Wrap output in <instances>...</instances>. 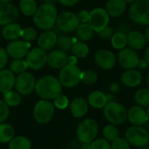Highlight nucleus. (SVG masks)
I'll return each mask as SVG.
<instances>
[{
	"instance_id": "obj_1",
	"label": "nucleus",
	"mask_w": 149,
	"mask_h": 149,
	"mask_svg": "<svg viewBox=\"0 0 149 149\" xmlns=\"http://www.w3.org/2000/svg\"><path fill=\"white\" fill-rule=\"evenodd\" d=\"M35 91L42 100H55L62 94V84L58 79L53 76H44L36 82Z\"/></svg>"
},
{
	"instance_id": "obj_2",
	"label": "nucleus",
	"mask_w": 149,
	"mask_h": 149,
	"mask_svg": "<svg viewBox=\"0 0 149 149\" xmlns=\"http://www.w3.org/2000/svg\"><path fill=\"white\" fill-rule=\"evenodd\" d=\"M57 17L58 12L54 4L44 3L38 8L34 14L33 22L38 28L48 31L55 25Z\"/></svg>"
},
{
	"instance_id": "obj_3",
	"label": "nucleus",
	"mask_w": 149,
	"mask_h": 149,
	"mask_svg": "<svg viewBox=\"0 0 149 149\" xmlns=\"http://www.w3.org/2000/svg\"><path fill=\"white\" fill-rule=\"evenodd\" d=\"M130 19L141 25H149V0H135L129 9Z\"/></svg>"
},
{
	"instance_id": "obj_4",
	"label": "nucleus",
	"mask_w": 149,
	"mask_h": 149,
	"mask_svg": "<svg viewBox=\"0 0 149 149\" xmlns=\"http://www.w3.org/2000/svg\"><path fill=\"white\" fill-rule=\"evenodd\" d=\"M77 138L83 144L91 143L98 134V124L93 119L82 120L77 128Z\"/></svg>"
},
{
	"instance_id": "obj_5",
	"label": "nucleus",
	"mask_w": 149,
	"mask_h": 149,
	"mask_svg": "<svg viewBox=\"0 0 149 149\" xmlns=\"http://www.w3.org/2000/svg\"><path fill=\"white\" fill-rule=\"evenodd\" d=\"M105 118L112 124H121L127 119V112L126 108L120 103L115 101L108 102L104 107Z\"/></svg>"
},
{
	"instance_id": "obj_6",
	"label": "nucleus",
	"mask_w": 149,
	"mask_h": 149,
	"mask_svg": "<svg viewBox=\"0 0 149 149\" xmlns=\"http://www.w3.org/2000/svg\"><path fill=\"white\" fill-rule=\"evenodd\" d=\"M82 71L76 65H66L64 66L58 75V79L62 86L65 87H73L81 80Z\"/></svg>"
},
{
	"instance_id": "obj_7",
	"label": "nucleus",
	"mask_w": 149,
	"mask_h": 149,
	"mask_svg": "<svg viewBox=\"0 0 149 149\" xmlns=\"http://www.w3.org/2000/svg\"><path fill=\"white\" fill-rule=\"evenodd\" d=\"M54 114V105L46 100H39L34 107L33 116L35 120L39 124L50 122Z\"/></svg>"
},
{
	"instance_id": "obj_8",
	"label": "nucleus",
	"mask_w": 149,
	"mask_h": 149,
	"mask_svg": "<svg viewBox=\"0 0 149 149\" xmlns=\"http://www.w3.org/2000/svg\"><path fill=\"white\" fill-rule=\"evenodd\" d=\"M126 140L134 147L144 148L149 142V134L140 126L131 127L126 132Z\"/></svg>"
},
{
	"instance_id": "obj_9",
	"label": "nucleus",
	"mask_w": 149,
	"mask_h": 149,
	"mask_svg": "<svg viewBox=\"0 0 149 149\" xmlns=\"http://www.w3.org/2000/svg\"><path fill=\"white\" fill-rule=\"evenodd\" d=\"M110 16L104 8H95L90 12V19L88 24L93 31L99 33L104 28L108 26Z\"/></svg>"
},
{
	"instance_id": "obj_10",
	"label": "nucleus",
	"mask_w": 149,
	"mask_h": 149,
	"mask_svg": "<svg viewBox=\"0 0 149 149\" xmlns=\"http://www.w3.org/2000/svg\"><path fill=\"white\" fill-rule=\"evenodd\" d=\"M79 20L78 16L71 11H64L58 15L56 24L63 32H72L79 27Z\"/></svg>"
},
{
	"instance_id": "obj_11",
	"label": "nucleus",
	"mask_w": 149,
	"mask_h": 149,
	"mask_svg": "<svg viewBox=\"0 0 149 149\" xmlns=\"http://www.w3.org/2000/svg\"><path fill=\"white\" fill-rule=\"evenodd\" d=\"M36 86V80L34 76L28 72H24L17 75L15 81V87L19 94L29 95L31 94Z\"/></svg>"
},
{
	"instance_id": "obj_12",
	"label": "nucleus",
	"mask_w": 149,
	"mask_h": 149,
	"mask_svg": "<svg viewBox=\"0 0 149 149\" xmlns=\"http://www.w3.org/2000/svg\"><path fill=\"white\" fill-rule=\"evenodd\" d=\"M118 61L122 68L127 70H132L138 66L140 58L135 50L130 47H125L119 52Z\"/></svg>"
},
{
	"instance_id": "obj_13",
	"label": "nucleus",
	"mask_w": 149,
	"mask_h": 149,
	"mask_svg": "<svg viewBox=\"0 0 149 149\" xmlns=\"http://www.w3.org/2000/svg\"><path fill=\"white\" fill-rule=\"evenodd\" d=\"M31 48V44L24 40H14L10 41L6 46V52L8 56L19 59L27 55Z\"/></svg>"
},
{
	"instance_id": "obj_14",
	"label": "nucleus",
	"mask_w": 149,
	"mask_h": 149,
	"mask_svg": "<svg viewBox=\"0 0 149 149\" xmlns=\"http://www.w3.org/2000/svg\"><path fill=\"white\" fill-rule=\"evenodd\" d=\"M25 60L30 68L33 70H38L47 64V54L39 47L33 48L27 53Z\"/></svg>"
},
{
	"instance_id": "obj_15",
	"label": "nucleus",
	"mask_w": 149,
	"mask_h": 149,
	"mask_svg": "<svg viewBox=\"0 0 149 149\" xmlns=\"http://www.w3.org/2000/svg\"><path fill=\"white\" fill-rule=\"evenodd\" d=\"M19 15L17 7L11 3H0V25L13 23Z\"/></svg>"
},
{
	"instance_id": "obj_16",
	"label": "nucleus",
	"mask_w": 149,
	"mask_h": 149,
	"mask_svg": "<svg viewBox=\"0 0 149 149\" xmlns=\"http://www.w3.org/2000/svg\"><path fill=\"white\" fill-rule=\"evenodd\" d=\"M94 60L97 65L104 70L112 69L116 64L115 55L109 50H100L94 55Z\"/></svg>"
},
{
	"instance_id": "obj_17",
	"label": "nucleus",
	"mask_w": 149,
	"mask_h": 149,
	"mask_svg": "<svg viewBox=\"0 0 149 149\" xmlns=\"http://www.w3.org/2000/svg\"><path fill=\"white\" fill-rule=\"evenodd\" d=\"M47 64L52 68L62 69L68 64V56L65 52L54 50L47 55Z\"/></svg>"
},
{
	"instance_id": "obj_18",
	"label": "nucleus",
	"mask_w": 149,
	"mask_h": 149,
	"mask_svg": "<svg viewBox=\"0 0 149 149\" xmlns=\"http://www.w3.org/2000/svg\"><path fill=\"white\" fill-rule=\"evenodd\" d=\"M127 118L134 126H141L148 121L147 112L141 106H134L131 107L127 113Z\"/></svg>"
},
{
	"instance_id": "obj_19",
	"label": "nucleus",
	"mask_w": 149,
	"mask_h": 149,
	"mask_svg": "<svg viewBox=\"0 0 149 149\" xmlns=\"http://www.w3.org/2000/svg\"><path fill=\"white\" fill-rule=\"evenodd\" d=\"M57 34L51 31H45L38 38V47L42 50H44L45 52L46 51H50L52 50L57 43Z\"/></svg>"
},
{
	"instance_id": "obj_20",
	"label": "nucleus",
	"mask_w": 149,
	"mask_h": 149,
	"mask_svg": "<svg viewBox=\"0 0 149 149\" xmlns=\"http://www.w3.org/2000/svg\"><path fill=\"white\" fill-rule=\"evenodd\" d=\"M15 76L10 70L3 69L0 71V93H5L11 91L15 86Z\"/></svg>"
},
{
	"instance_id": "obj_21",
	"label": "nucleus",
	"mask_w": 149,
	"mask_h": 149,
	"mask_svg": "<svg viewBox=\"0 0 149 149\" xmlns=\"http://www.w3.org/2000/svg\"><path fill=\"white\" fill-rule=\"evenodd\" d=\"M127 3L125 0H108L106 4V10L109 16L117 17L125 13Z\"/></svg>"
},
{
	"instance_id": "obj_22",
	"label": "nucleus",
	"mask_w": 149,
	"mask_h": 149,
	"mask_svg": "<svg viewBox=\"0 0 149 149\" xmlns=\"http://www.w3.org/2000/svg\"><path fill=\"white\" fill-rule=\"evenodd\" d=\"M127 38L128 46L134 50L142 49L147 43V39H146L145 35L140 31H130L127 34Z\"/></svg>"
},
{
	"instance_id": "obj_23",
	"label": "nucleus",
	"mask_w": 149,
	"mask_h": 149,
	"mask_svg": "<svg viewBox=\"0 0 149 149\" xmlns=\"http://www.w3.org/2000/svg\"><path fill=\"white\" fill-rule=\"evenodd\" d=\"M21 32H22L21 26L14 22L3 25L2 29V35L3 38L9 41L17 40V38L21 37Z\"/></svg>"
},
{
	"instance_id": "obj_24",
	"label": "nucleus",
	"mask_w": 149,
	"mask_h": 149,
	"mask_svg": "<svg viewBox=\"0 0 149 149\" xmlns=\"http://www.w3.org/2000/svg\"><path fill=\"white\" fill-rule=\"evenodd\" d=\"M142 80V76L140 72L136 70H127L124 72L121 75L122 83L128 87H134L141 84Z\"/></svg>"
},
{
	"instance_id": "obj_25",
	"label": "nucleus",
	"mask_w": 149,
	"mask_h": 149,
	"mask_svg": "<svg viewBox=\"0 0 149 149\" xmlns=\"http://www.w3.org/2000/svg\"><path fill=\"white\" fill-rule=\"evenodd\" d=\"M111 100L109 99V96L106 95L105 93L100 91H93L88 96L89 104L93 107L97 108V109L105 107V106Z\"/></svg>"
},
{
	"instance_id": "obj_26",
	"label": "nucleus",
	"mask_w": 149,
	"mask_h": 149,
	"mask_svg": "<svg viewBox=\"0 0 149 149\" xmlns=\"http://www.w3.org/2000/svg\"><path fill=\"white\" fill-rule=\"evenodd\" d=\"M70 110L74 117L76 118L83 117L86 114L88 111L87 102L82 98H76L72 101L70 105Z\"/></svg>"
},
{
	"instance_id": "obj_27",
	"label": "nucleus",
	"mask_w": 149,
	"mask_h": 149,
	"mask_svg": "<svg viewBox=\"0 0 149 149\" xmlns=\"http://www.w3.org/2000/svg\"><path fill=\"white\" fill-rule=\"evenodd\" d=\"M15 135V130L10 124H0V143H8L12 141Z\"/></svg>"
},
{
	"instance_id": "obj_28",
	"label": "nucleus",
	"mask_w": 149,
	"mask_h": 149,
	"mask_svg": "<svg viewBox=\"0 0 149 149\" xmlns=\"http://www.w3.org/2000/svg\"><path fill=\"white\" fill-rule=\"evenodd\" d=\"M20 11L25 16H32L38 10L35 0H21L19 3Z\"/></svg>"
},
{
	"instance_id": "obj_29",
	"label": "nucleus",
	"mask_w": 149,
	"mask_h": 149,
	"mask_svg": "<svg viewBox=\"0 0 149 149\" xmlns=\"http://www.w3.org/2000/svg\"><path fill=\"white\" fill-rule=\"evenodd\" d=\"M127 34L121 32V31H117L115 32L113 37L111 38V44L113 48L117 50H122L126 47L127 45Z\"/></svg>"
},
{
	"instance_id": "obj_30",
	"label": "nucleus",
	"mask_w": 149,
	"mask_h": 149,
	"mask_svg": "<svg viewBox=\"0 0 149 149\" xmlns=\"http://www.w3.org/2000/svg\"><path fill=\"white\" fill-rule=\"evenodd\" d=\"M76 31L78 38L82 41H88L93 36V30L88 23L80 24Z\"/></svg>"
},
{
	"instance_id": "obj_31",
	"label": "nucleus",
	"mask_w": 149,
	"mask_h": 149,
	"mask_svg": "<svg viewBox=\"0 0 149 149\" xmlns=\"http://www.w3.org/2000/svg\"><path fill=\"white\" fill-rule=\"evenodd\" d=\"M10 149H31V143L30 140L24 136L14 137L9 145Z\"/></svg>"
},
{
	"instance_id": "obj_32",
	"label": "nucleus",
	"mask_w": 149,
	"mask_h": 149,
	"mask_svg": "<svg viewBox=\"0 0 149 149\" xmlns=\"http://www.w3.org/2000/svg\"><path fill=\"white\" fill-rule=\"evenodd\" d=\"M72 52L74 56H76L78 58H86L89 53V48L87 45L84 42H75L72 45Z\"/></svg>"
},
{
	"instance_id": "obj_33",
	"label": "nucleus",
	"mask_w": 149,
	"mask_h": 149,
	"mask_svg": "<svg viewBox=\"0 0 149 149\" xmlns=\"http://www.w3.org/2000/svg\"><path fill=\"white\" fill-rule=\"evenodd\" d=\"M134 100L141 107H149V88H142L137 91Z\"/></svg>"
},
{
	"instance_id": "obj_34",
	"label": "nucleus",
	"mask_w": 149,
	"mask_h": 149,
	"mask_svg": "<svg viewBox=\"0 0 149 149\" xmlns=\"http://www.w3.org/2000/svg\"><path fill=\"white\" fill-rule=\"evenodd\" d=\"M3 100L9 107H17L21 103V96L17 92L10 91L3 93Z\"/></svg>"
},
{
	"instance_id": "obj_35",
	"label": "nucleus",
	"mask_w": 149,
	"mask_h": 149,
	"mask_svg": "<svg viewBox=\"0 0 149 149\" xmlns=\"http://www.w3.org/2000/svg\"><path fill=\"white\" fill-rule=\"evenodd\" d=\"M72 45H73L72 39L67 35H60L57 38L56 45L58 46V50H61L63 52H67L71 50Z\"/></svg>"
},
{
	"instance_id": "obj_36",
	"label": "nucleus",
	"mask_w": 149,
	"mask_h": 149,
	"mask_svg": "<svg viewBox=\"0 0 149 149\" xmlns=\"http://www.w3.org/2000/svg\"><path fill=\"white\" fill-rule=\"evenodd\" d=\"M28 64L26 60H24L22 58L19 59H14L11 61L10 65V70L15 74H20L22 72H24L26 69L28 68Z\"/></svg>"
},
{
	"instance_id": "obj_37",
	"label": "nucleus",
	"mask_w": 149,
	"mask_h": 149,
	"mask_svg": "<svg viewBox=\"0 0 149 149\" xmlns=\"http://www.w3.org/2000/svg\"><path fill=\"white\" fill-rule=\"evenodd\" d=\"M103 135L108 141H113L119 138V131L113 125H107L103 129Z\"/></svg>"
},
{
	"instance_id": "obj_38",
	"label": "nucleus",
	"mask_w": 149,
	"mask_h": 149,
	"mask_svg": "<svg viewBox=\"0 0 149 149\" xmlns=\"http://www.w3.org/2000/svg\"><path fill=\"white\" fill-rule=\"evenodd\" d=\"M81 81L86 85H93L98 79V74L93 70H86L81 72Z\"/></svg>"
},
{
	"instance_id": "obj_39",
	"label": "nucleus",
	"mask_w": 149,
	"mask_h": 149,
	"mask_svg": "<svg viewBox=\"0 0 149 149\" xmlns=\"http://www.w3.org/2000/svg\"><path fill=\"white\" fill-rule=\"evenodd\" d=\"M21 38L24 41H32L37 38V31L34 28L31 27H25L22 29L21 32Z\"/></svg>"
},
{
	"instance_id": "obj_40",
	"label": "nucleus",
	"mask_w": 149,
	"mask_h": 149,
	"mask_svg": "<svg viewBox=\"0 0 149 149\" xmlns=\"http://www.w3.org/2000/svg\"><path fill=\"white\" fill-rule=\"evenodd\" d=\"M68 104H69V100L67 97L63 94H60L59 96H58L54 100V102H53L54 107L58 109H65L68 107Z\"/></svg>"
},
{
	"instance_id": "obj_41",
	"label": "nucleus",
	"mask_w": 149,
	"mask_h": 149,
	"mask_svg": "<svg viewBox=\"0 0 149 149\" xmlns=\"http://www.w3.org/2000/svg\"><path fill=\"white\" fill-rule=\"evenodd\" d=\"M10 114L9 106L4 102V100H0V124L5 121Z\"/></svg>"
},
{
	"instance_id": "obj_42",
	"label": "nucleus",
	"mask_w": 149,
	"mask_h": 149,
	"mask_svg": "<svg viewBox=\"0 0 149 149\" xmlns=\"http://www.w3.org/2000/svg\"><path fill=\"white\" fill-rule=\"evenodd\" d=\"M111 149H130L129 142L123 138H117L113 141Z\"/></svg>"
},
{
	"instance_id": "obj_43",
	"label": "nucleus",
	"mask_w": 149,
	"mask_h": 149,
	"mask_svg": "<svg viewBox=\"0 0 149 149\" xmlns=\"http://www.w3.org/2000/svg\"><path fill=\"white\" fill-rule=\"evenodd\" d=\"M92 149H111V146L106 139H98L92 143Z\"/></svg>"
},
{
	"instance_id": "obj_44",
	"label": "nucleus",
	"mask_w": 149,
	"mask_h": 149,
	"mask_svg": "<svg viewBox=\"0 0 149 149\" xmlns=\"http://www.w3.org/2000/svg\"><path fill=\"white\" fill-rule=\"evenodd\" d=\"M113 30L109 27V26H107L106 28H104L101 31L99 32V36L103 38V39H108V38H111L113 35Z\"/></svg>"
},
{
	"instance_id": "obj_45",
	"label": "nucleus",
	"mask_w": 149,
	"mask_h": 149,
	"mask_svg": "<svg viewBox=\"0 0 149 149\" xmlns=\"http://www.w3.org/2000/svg\"><path fill=\"white\" fill-rule=\"evenodd\" d=\"M8 61V54L6 50L0 47V71L3 69Z\"/></svg>"
},
{
	"instance_id": "obj_46",
	"label": "nucleus",
	"mask_w": 149,
	"mask_h": 149,
	"mask_svg": "<svg viewBox=\"0 0 149 149\" xmlns=\"http://www.w3.org/2000/svg\"><path fill=\"white\" fill-rule=\"evenodd\" d=\"M78 18L79 20L80 23L82 24H86V23H88L89 22V19H90V12H88L87 10H80L78 14Z\"/></svg>"
},
{
	"instance_id": "obj_47",
	"label": "nucleus",
	"mask_w": 149,
	"mask_h": 149,
	"mask_svg": "<svg viewBox=\"0 0 149 149\" xmlns=\"http://www.w3.org/2000/svg\"><path fill=\"white\" fill-rule=\"evenodd\" d=\"M79 0H58V2L59 3H61L64 6H73L76 3H79Z\"/></svg>"
},
{
	"instance_id": "obj_48",
	"label": "nucleus",
	"mask_w": 149,
	"mask_h": 149,
	"mask_svg": "<svg viewBox=\"0 0 149 149\" xmlns=\"http://www.w3.org/2000/svg\"><path fill=\"white\" fill-rule=\"evenodd\" d=\"M148 63L145 60V58L144 59H140V61H139V64H138V67L140 68V69H141V70H145V69H147L148 68Z\"/></svg>"
},
{
	"instance_id": "obj_49",
	"label": "nucleus",
	"mask_w": 149,
	"mask_h": 149,
	"mask_svg": "<svg viewBox=\"0 0 149 149\" xmlns=\"http://www.w3.org/2000/svg\"><path fill=\"white\" fill-rule=\"evenodd\" d=\"M78 61V58L74 55L68 56V65H76Z\"/></svg>"
},
{
	"instance_id": "obj_50",
	"label": "nucleus",
	"mask_w": 149,
	"mask_h": 149,
	"mask_svg": "<svg viewBox=\"0 0 149 149\" xmlns=\"http://www.w3.org/2000/svg\"><path fill=\"white\" fill-rule=\"evenodd\" d=\"M110 89H111V91H112V92H117V91L120 89V85H119V84H117V83H113V84H112V85H111Z\"/></svg>"
},
{
	"instance_id": "obj_51",
	"label": "nucleus",
	"mask_w": 149,
	"mask_h": 149,
	"mask_svg": "<svg viewBox=\"0 0 149 149\" xmlns=\"http://www.w3.org/2000/svg\"><path fill=\"white\" fill-rule=\"evenodd\" d=\"M145 60L148 63L149 65V46L147 48V50H146V52H145Z\"/></svg>"
},
{
	"instance_id": "obj_52",
	"label": "nucleus",
	"mask_w": 149,
	"mask_h": 149,
	"mask_svg": "<svg viewBox=\"0 0 149 149\" xmlns=\"http://www.w3.org/2000/svg\"><path fill=\"white\" fill-rule=\"evenodd\" d=\"M145 37H146L147 42H149V25L148 26L147 30H146V32H145Z\"/></svg>"
},
{
	"instance_id": "obj_53",
	"label": "nucleus",
	"mask_w": 149,
	"mask_h": 149,
	"mask_svg": "<svg viewBox=\"0 0 149 149\" xmlns=\"http://www.w3.org/2000/svg\"><path fill=\"white\" fill-rule=\"evenodd\" d=\"M82 149H92V144L88 143V144H83Z\"/></svg>"
},
{
	"instance_id": "obj_54",
	"label": "nucleus",
	"mask_w": 149,
	"mask_h": 149,
	"mask_svg": "<svg viewBox=\"0 0 149 149\" xmlns=\"http://www.w3.org/2000/svg\"><path fill=\"white\" fill-rule=\"evenodd\" d=\"M58 0H43V2L45 3H51V4H53L54 3H56Z\"/></svg>"
},
{
	"instance_id": "obj_55",
	"label": "nucleus",
	"mask_w": 149,
	"mask_h": 149,
	"mask_svg": "<svg viewBox=\"0 0 149 149\" xmlns=\"http://www.w3.org/2000/svg\"><path fill=\"white\" fill-rule=\"evenodd\" d=\"M11 0H0V3H10Z\"/></svg>"
},
{
	"instance_id": "obj_56",
	"label": "nucleus",
	"mask_w": 149,
	"mask_h": 149,
	"mask_svg": "<svg viewBox=\"0 0 149 149\" xmlns=\"http://www.w3.org/2000/svg\"><path fill=\"white\" fill-rule=\"evenodd\" d=\"M125 1H126L127 3H134L135 0H125Z\"/></svg>"
},
{
	"instance_id": "obj_57",
	"label": "nucleus",
	"mask_w": 149,
	"mask_h": 149,
	"mask_svg": "<svg viewBox=\"0 0 149 149\" xmlns=\"http://www.w3.org/2000/svg\"><path fill=\"white\" fill-rule=\"evenodd\" d=\"M146 112H147V114H148V120H149V107H148V109H147V111H146Z\"/></svg>"
},
{
	"instance_id": "obj_58",
	"label": "nucleus",
	"mask_w": 149,
	"mask_h": 149,
	"mask_svg": "<svg viewBox=\"0 0 149 149\" xmlns=\"http://www.w3.org/2000/svg\"><path fill=\"white\" fill-rule=\"evenodd\" d=\"M148 86H149V72H148Z\"/></svg>"
},
{
	"instance_id": "obj_59",
	"label": "nucleus",
	"mask_w": 149,
	"mask_h": 149,
	"mask_svg": "<svg viewBox=\"0 0 149 149\" xmlns=\"http://www.w3.org/2000/svg\"><path fill=\"white\" fill-rule=\"evenodd\" d=\"M141 149H149V147H146V148H142Z\"/></svg>"
}]
</instances>
